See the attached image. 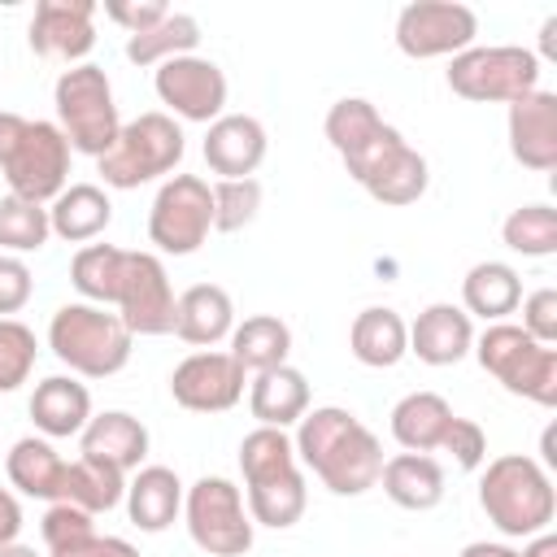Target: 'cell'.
<instances>
[{
    "label": "cell",
    "instance_id": "cell-42",
    "mask_svg": "<svg viewBox=\"0 0 557 557\" xmlns=\"http://www.w3.org/2000/svg\"><path fill=\"white\" fill-rule=\"evenodd\" d=\"M522 331L540 344H557V292L553 287H535L527 300H522Z\"/></svg>",
    "mask_w": 557,
    "mask_h": 557
},
{
    "label": "cell",
    "instance_id": "cell-37",
    "mask_svg": "<svg viewBox=\"0 0 557 557\" xmlns=\"http://www.w3.org/2000/svg\"><path fill=\"white\" fill-rule=\"evenodd\" d=\"M52 226H48V205L22 200V196H4L0 200V248L9 257L22 252H39L48 244Z\"/></svg>",
    "mask_w": 557,
    "mask_h": 557
},
{
    "label": "cell",
    "instance_id": "cell-17",
    "mask_svg": "<svg viewBox=\"0 0 557 557\" xmlns=\"http://www.w3.org/2000/svg\"><path fill=\"white\" fill-rule=\"evenodd\" d=\"M30 48L39 57L83 65L96 48V4L91 0H39L30 17Z\"/></svg>",
    "mask_w": 557,
    "mask_h": 557
},
{
    "label": "cell",
    "instance_id": "cell-15",
    "mask_svg": "<svg viewBox=\"0 0 557 557\" xmlns=\"http://www.w3.org/2000/svg\"><path fill=\"white\" fill-rule=\"evenodd\" d=\"M152 87H157V100L170 109V117H183V122H218L222 109H226V74L218 61L209 57H170L157 65L152 74Z\"/></svg>",
    "mask_w": 557,
    "mask_h": 557
},
{
    "label": "cell",
    "instance_id": "cell-30",
    "mask_svg": "<svg viewBox=\"0 0 557 557\" xmlns=\"http://www.w3.org/2000/svg\"><path fill=\"white\" fill-rule=\"evenodd\" d=\"M453 418L457 413L440 392H409L392 405V440L405 453H435Z\"/></svg>",
    "mask_w": 557,
    "mask_h": 557
},
{
    "label": "cell",
    "instance_id": "cell-27",
    "mask_svg": "<svg viewBox=\"0 0 557 557\" xmlns=\"http://www.w3.org/2000/svg\"><path fill=\"white\" fill-rule=\"evenodd\" d=\"M113 222V200L96 183H70L52 205H48V226L65 244H87L104 235Z\"/></svg>",
    "mask_w": 557,
    "mask_h": 557
},
{
    "label": "cell",
    "instance_id": "cell-25",
    "mask_svg": "<svg viewBox=\"0 0 557 557\" xmlns=\"http://www.w3.org/2000/svg\"><path fill=\"white\" fill-rule=\"evenodd\" d=\"M248 409L257 418V426H296L309 413V379L296 366H274L252 374L248 383Z\"/></svg>",
    "mask_w": 557,
    "mask_h": 557
},
{
    "label": "cell",
    "instance_id": "cell-36",
    "mask_svg": "<svg viewBox=\"0 0 557 557\" xmlns=\"http://www.w3.org/2000/svg\"><path fill=\"white\" fill-rule=\"evenodd\" d=\"M500 239H505L509 252L553 257L557 252V209L553 205H518L500 222Z\"/></svg>",
    "mask_w": 557,
    "mask_h": 557
},
{
    "label": "cell",
    "instance_id": "cell-19",
    "mask_svg": "<svg viewBox=\"0 0 557 557\" xmlns=\"http://www.w3.org/2000/svg\"><path fill=\"white\" fill-rule=\"evenodd\" d=\"M205 165L218 178H252V170L265 161V126L252 113H222L205 131Z\"/></svg>",
    "mask_w": 557,
    "mask_h": 557
},
{
    "label": "cell",
    "instance_id": "cell-47",
    "mask_svg": "<svg viewBox=\"0 0 557 557\" xmlns=\"http://www.w3.org/2000/svg\"><path fill=\"white\" fill-rule=\"evenodd\" d=\"M457 557H522V548H513V544H496V540H474V544H466Z\"/></svg>",
    "mask_w": 557,
    "mask_h": 557
},
{
    "label": "cell",
    "instance_id": "cell-2",
    "mask_svg": "<svg viewBox=\"0 0 557 557\" xmlns=\"http://www.w3.org/2000/svg\"><path fill=\"white\" fill-rule=\"evenodd\" d=\"M296 461L335 496H361L379 483L383 444L379 435L339 405H318L296 422Z\"/></svg>",
    "mask_w": 557,
    "mask_h": 557
},
{
    "label": "cell",
    "instance_id": "cell-41",
    "mask_svg": "<svg viewBox=\"0 0 557 557\" xmlns=\"http://www.w3.org/2000/svg\"><path fill=\"white\" fill-rule=\"evenodd\" d=\"M440 453H453V461L461 470H479L487 461V435L474 418H453L444 440H440Z\"/></svg>",
    "mask_w": 557,
    "mask_h": 557
},
{
    "label": "cell",
    "instance_id": "cell-10",
    "mask_svg": "<svg viewBox=\"0 0 557 557\" xmlns=\"http://www.w3.org/2000/svg\"><path fill=\"white\" fill-rule=\"evenodd\" d=\"M448 87L470 104H513L540 87V57L518 44H487L448 57Z\"/></svg>",
    "mask_w": 557,
    "mask_h": 557
},
{
    "label": "cell",
    "instance_id": "cell-3",
    "mask_svg": "<svg viewBox=\"0 0 557 557\" xmlns=\"http://www.w3.org/2000/svg\"><path fill=\"white\" fill-rule=\"evenodd\" d=\"M239 470L248 492V518L257 527L287 531L305 518L309 487L292 448V435L278 426H257L239 440Z\"/></svg>",
    "mask_w": 557,
    "mask_h": 557
},
{
    "label": "cell",
    "instance_id": "cell-14",
    "mask_svg": "<svg viewBox=\"0 0 557 557\" xmlns=\"http://www.w3.org/2000/svg\"><path fill=\"white\" fill-rule=\"evenodd\" d=\"M174 287L165 261L157 252H126L113 313L126 322L131 335H170L174 331Z\"/></svg>",
    "mask_w": 557,
    "mask_h": 557
},
{
    "label": "cell",
    "instance_id": "cell-20",
    "mask_svg": "<svg viewBox=\"0 0 557 557\" xmlns=\"http://www.w3.org/2000/svg\"><path fill=\"white\" fill-rule=\"evenodd\" d=\"M474 348V322L461 305L435 300L409 326V352L422 366H457Z\"/></svg>",
    "mask_w": 557,
    "mask_h": 557
},
{
    "label": "cell",
    "instance_id": "cell-16",
    "mask_svg": "<svg viewBox=\"0 0 557 557\" xmlns=\"http://www.w3.org/2000/svg\"><path fill=\"white\" fill-rule=\"evenodd\" d=\"M244 383H248V374L231 352L200 348L174 366L170 396H174V405H183L191 413H226L244 400Z\"/></svg>",
    "mask_w": 557,
    "mask_h": 557
},
{
    "label": "cell",
    "instance_id": "cell-28",
    "mask_svg": "<svg viewBox=\"0 0 557 557\" xmlns=\"http://www.w3.org/2000/svg\"><path fill=\"white\" fill-rule=\"evenodd\" d=\"M348 348H352V357H357L361 366H370V370H392V366L409 352V326H405V318H400L396 309L370 305V309H361V313L352 318V326H348Z\"/></svg>",
    "mask_w": 557,
    "mask_h": 557
},
{
    "label": "cell",
    "instance_id": "cell-31",
    "mask_svg": "<svg viewBox=\"0 0 557 557\" xmlns=\"http://www.w3.org/2000/svg\"><path fill=\"white\" fill-rule=\"evenodd\" d=\"M4 470H9V483L22 492V496H35V500H61V479H65V457L52 448V440L44 435H22L9 457H4Z\"/></svg>",
    "mask_w": 557,
    "mask_h": 557
},
{
    "label": "cell",
    "instance_id": "cell-23",
    "mask_svg": "<svg viewBox=\"0 0 557 557\" xmlns=\"http://www.w3.org/2000/svg\"><path fill=\"white\" fill-rule=\"evenodd\" d=\"M78 453L83 457H100V461L117 466L122 474L139 470L144 457H148V426L135 413H126V409L91 413V422L78 435Z\"/></svg>",
    "mask_w": 557,
    "mask_h": 557
},
{
    "label": "cell",
    "instance_id": "cell-24",
    "mask_svg": "<svg viewBox=\"0 0 557 557\" xmlns=\"http://www.w3.org/2000/svg\"><path fill=\"white\" fill-rule=\"evenodd\" d=\"M183 479L170 470V466H139L135 474H131V483H126V518L139 527V531H148V535H157V531H165V527H174V518L183 513Z\"/></svg>",
    "mask_w": 557,
    "mask_h": 557
},
{
    "label": "cell",
    "instance_id": "cell-12",
    "mask_svg": "<svg viewBox=\"0 0 557 557\" xmlns=\"http://www.w3.org/2000/svg\"><path fill=\"white\" fill-rule=\"evenodd\" d=\"M213 231V191L200 174H170L148 209V239L165 257H191Z\"/></svg>",
    "mask_w": 557,
    "mask_h": 557
},
{
    "label": "cell",
    "instance_id": "cell-13",
    "mask_svg": "<svg viewBox=\"0 0 557 557\" xmlns=\"http://www.w3.org/2000/svg\"><path fill=\"white\" fill-rule=\"evenodd\" d=\"M479 39V17L470 4L457 0H413L396 13V48L413 61H435V57H457L474 48Z\"/></svg>",
    "mask_w": 557,
    "mask_h": 557
},
{
    "label": "cell",
    "instance_id": "cell-29",
    "mask_svg": "<svg viewBox=\"0 0 557 557\" xmlns=\"http://www.w3.org/2000/svg\"><path fill=\"white\" fill-rule=\"evenodd\" d=\"M522 305V278L505 261H479L461 278V309L483 322H505Z\"/></svg>",
    "mask_w": 557,
    "mask_h": 557
},
{
    "label": "cell",
    "instance_id": "cell-50",
    "mask_svg": "<svg viewBox=\"0 0 557 557\" xmlns=\"http://www.w3.org/2000/svg\"><path fill=\"white\" fill-rule=\"evenodd\" d=\"M0 557H39V553H35V548H26V544H17V540H13V544H4V548H0Z\"/></svg>",
    "mask_w": 557,
    "mask_h": 557
},
{
    "label": "cell",
    "instance_id": "cell-32",
    "mask_svg": "<svg viewBox=\"0 0 557 557\" xmlns=\"http://www.w3.org/2000/svg\"><path fill=\"white\" fill-rule=\"evenodd\" d=\"M126 496V474L100 457H74L65 461V479H61V505H78L91 518L117 509Z\"/></svg>",
    "mask_w": 557,
    "mask_h": 557
},
{
    "label": "cell",
    "instance_id": "cell-4",
    "mask_svg": "<svg viewBox=\"0 0 557 557\" xmlns=\"http://www.w3.org/2000/svg\"><path fill=\"white\" fill-rule=\"evenodd\" d=\"M0 174L9 196L52 205L70 187V144L61 126L0 109Z\"/></svg>",
    "mask_w": 557,
    "mask_h": 557
},
{
    "label": "cell",
    "instance_id": "cell-26",
    "mask_svg": "<svg viewBox=\"0 0 557 557\" xmlns=\"http://www.w3.org/2000/svg\"><path fill=\"white\" fill-rule=\"evenodd\" d=\"M379 483L387 492L392 505L409 509V513H426L444 500V466L431 453H396L383 461Z\"/></svg>",
    "mask_w": 557,
    "mask_h": 557
},
{
    "label": "cell",
    "instance_id": "cell-5",
    "mask_svg": "<svg viewBox=\"0 0 557 557\" xmlns=\"http://www.w3.org/2000/svg\"><path fill=\"white\" fill-rule=\"evenodd\" d=\"M479 509L487 513V522L509 535V540H531L540 531L553 527L557 513V492L548 470L527 457V453H505L496 461H487L483 479H479Z\"/></svg>",
    "mask_w": 557,
    "mask_h": 557
},
{
    "label": "cell",
    "instance_id": "cell-33",
    "mask_svg": "<svg viewBox=\"0 0 557 557\" xmlns=\"http://www.w3.org/2000/svg\"><path fill=\"white\" fill-rule=\"evenodd\" d=\"M244 374H261V370H274V366H287V352H292V326L278 318V313H252L244 322H235L231 331V348H226Z\"/></svg>",
    "mask_w": 557,
    "mask_h": 557
},
{
    "label": "cell",
    "instance_id": "cell-38",
    "mask_svg": "<svg viewBox=\"0 0 557 557\" xmlns=\"http://www.w3.org/2000/svg\"><path fill=\"white\" fill-rule=\"evenodd\" d=\"M39 357V339L26 322L17 318H0V392H17Z\"/></svg>",
    "mask_w": 557,
    "mask_h": 557
},
{
    "label": "cell",
    "instance_id": "cell-11",
    "mask_svg": "<svg viewBox=\"0 0 557 557\" xmlns=\"http://www.w3.org/2000/svg\"><path fill=\"white\" fill-rule=\"evenodd\" d=\"M183 522L191 544L209 557H244L257 531V522L248 518L244 492L222 474H205L183 492Z\"/></svg>",
    "mask_w": 557,
    "mask_h": 557
},
{
    "label": "cell",
    "instance_id": "cell-46",
    "mask_svg": "<svg viewBox=\"0 0 557 557\" xmlns=\"http://www.w3.org/2000/svg\"><path fill=\"white\" fill-rule=\"evenodd\" d=\"M17 531H22V505H17V496L9 487H0V548L13 544Z\"/></svg>",
    "mask_w": 557,
    "mask_h": 557
},
{
    "label": "cell",
    "instance_id": "cell-18",
    "mask_svg": "<svg viewBox=\"0 0 557 557\" xmlns=\"http://www.w3.org/2000/svg\"><path fill=\"white\" fill-rule=\"evenodd\" d=\"M505 131H509V152L522 170H535V174L557 170V96L553 91L535 87L531 96L513 100Z\"/></svg>",
    "mask_w": 557,
    "mask_h": 557
},
{
    "label": "cell",
    "instance_id": "cell-45",
    "mask_svg": "<svg viewBox=\"0 0 557 557\" xmlns=\"http://www.w3.org/2000/svg\"><path fill=\"white\" fill-rule=\"evenodd\" d=\"M48 557H139V548L122 535H87V540H78L70 548H57Z\"/></svg>",
    "mask_w": 557,
    "mask_h": 557
},
{
    "label": "cell",
    "instance_id": "cell-40",
    "mask_svg": "<svg viewBox=\"0 0 557 557\" xmlns=\"http://www.w3.org/2000/svg\"><path fill=\"white\" fill-rule=\"evenodd\" d=\"M39 531H44L48 553H57V548H70V544H78V540L96 535V522H91V513H87V509H78V505H61V500H57V505H48V513H44Z\"/></svg>",
    "mask_w": 557,
    "mask_h": 557
},
{
    "label": "cell",
    "instance_id": "cell-9",
    "mask_svg": "<svg viewBox=\"0 0 557 557\" xmlns=\"http://www.w3.org/2000/svg\"><path fill=\"white\" fill-rule=\"evenodd\" d=\"M52 104H57V126L70 144V152L83 157H104L122 131L117 117V100H113V83L100 65L83 61L61 70L57 87H52Z\"/></svg>",
    "mask_w": 557,
    "mask_h": 557
},
{
    "label": "cell",
    "instance_id": "cell-44",
    "mask_svg": "<svg viewBox=\"0 0 557 557\" xmlns=\"http://www.w3.org/2000/svg\"><path fill=\"white\" fill-rule=\"evenodd\" d=\"M170 9L161 0H109L104 4V17L117 22L126 35H139V30H152Z\"/></svg>",
    "mask_w": 557,
    "mask_h": 557
},
{
    "label": "cell",
    "instance_id": "cell-49",
    "mask_svg": "<svg viewBox=\"0 0 557 557\" xmlns=\"http://www.w3.org/2000/svg\"><path fill=\"white\" fill-rule=\"evenodd\" d=\"M540 48H544L548 61L557 57V17H544V26H540Z\"/></svg>",
    "mask_w": 557,
    "mask_h": 557
},
{
    "label": "cell",
    "instance_id": "cell-6",
    "mask_svg": "<svg viewBox=\"0 0 557 557\" xmlns=\"http://www.w3.org/2000/svg\"><path fill=\"white\" fill-rule=\"evenodd\" d=\"M131 344H135V335L104 305L70 300L48 322V348H52V357L61 366H70V374H83V379H109V374H117L131 361Z\"/></svg>",
    "mask_w": 557,
    "mask_h": 557
},
{
    "label": "cell",
    "instance_id": "cell-39",
    "mask_svg": "<svg viewBox=\"0 0 557 557\" xmlns=\"http://www.w3.org/2000/svg\"><path fill=\"white\" fill-rule=\"evenodd\" d=\"M209 191H213V231H244L261 209L257 178H218Z\"/></svg>",
    "mask_w": 557,
    "mask_h": 557
},
{
    "label": "cell",
    "instance_id": "cell-7",
    "mask_svg": "<svg viewBox=\"0 0 557 557\" xmlns=\"http://www.w3.org/2000/svg\"><path fill=\"white\" fill-rule=\"evenodd\" d=\"M187 152V135L183 126L161 113V109H148L131 122H122L113 148L104 157H96V170L104 178V187H117V191H131V187H144L152 178H165L178 170Z\"/></svg>",
    "mask_w": 557,
    "mask_h": 557
},
{
    "label": "cell",
    "instance_id": "cell-22",
    "mask_svg": "<svg viewBox=\"0 0 557 557\" xmlns=\"http://www.w3.org/2000/svg\"><path fill=\"white\" fill-rule=\"evenodd\" d=\"M235 331V300L218 283H191L174 305V335L191 348H213Z\"/></svg>",
    "mask_w": 557,
    "mask_h": 557
},
{
    "label": "cell",
    "instance_id": "cell-43",
    "mask_svg": "<svg viewBox=\"0 0 557 557\" xmlns=\"http://www.w3.org/2000/svg\"><path fill=\"white\" fill-rule=\"evenodd\" d=\"M35 292V278H30V265L22 257H9L0 252V318H13L17 309H26Z\"/></svg>",
    "mask_w": 557,
    "mask_h": 557
},
{
    "label": "cell",
    "instance_id": "cell-34",
    "mask_svg": "<svg viewBox=\"0 0 557 557\" xmlns=\"http://www.w3.org/2000/svg\"><path fill=\"white\" fill-rule=\"evenodd\" d=\"M200 44V22L191 13H165L152 30L126 35V61L131 65H161L170 57H187Z\"/></svg>",
    "mask_w": 557,
    "mask_h": 557
},
{
    "label": "cell",
    "instance_id": "cell-1",
    "mask_svg": "<svg viewBox=\"0 0 557 557\" xmlns=\"http://www.w3.org/2000/svg\"><path fill=\"white\" fill-rule=\"evenodd\" d=\"M331 148L339 152L344 170L379 200L392 209H405L422 200L431 183V165L418 148L405 144V135L379 117V109L366 96H344L326 109L322 122Z\"/></svg>",
    "mask_w": 557,
    "mask_h": 557
},
{
    "label": "cell",
    "instance_id": "cell-21",
    "mask_svg": "<svg viewBox=\"0 0 557 557\" xmlns=\"http://www.w3.org/2000/svg\"><path fill=\"white\" fill-rule=\"evenodd\" d=\"M26 409L44 440H70L83 435V426L91 422V392L74 374H48L35 383Z\"/></svg>",
    "mask_w": 557,
    "mask_h": 557
},
{
    "label": "cell",
    "instance_id": "cell-8",
    "mask_svg": "<svg viewBox=\"0 0 557 557\" xmlns=\"http://www.w3.org/2000/svg\"><path fill=\"white\" fill-rule=\"evenodd\" d=\"M470 352L509 396H522L540 409L557 405V348L531 339L518 322H487Z\"/></svg>",
    "mask_w": 557,
    "mask_h": 557
},
{
    "label": "cell",
    "instance_id": "cell-48",
    "mask_svg": "<svg viewBox=\"0 0 557 557\" xmlns=\"http://www.w3.org/2000/svg\"><path fill=\"white\" fill-rule=\"evenodd\" d=\"M522 557H557V535H553V531L531 535V540H527V548H522Z\"/></svg>",
    "mask_w": 557,
    "mask_h": 557
},
{
    "label": "cell",
    "instance_id": "cell-35",
    "mask_svg": "<svg viewBox=\"0 0 557 557\" xmlns=\"http://www.w3.org/2000/svg\"><path fill=\"white\" fill-rule=\"evenodd\" d=\"M122 261H126V248H113V244H83L70 261V283L74 292L87 300V305H104L113 309L117 300V278H122Z\"/></svg>",
    "mask_w": 557,
    "mask_h": 557
}]
</instances>
